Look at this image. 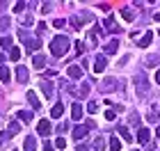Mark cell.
<instances>
[{
    "label": "cell",
    "mask_w": 160,
    "mask_h": 151,
    "mask_svg": "<svg viewBox=\"0 0 160 151\" xmlns=\"http://www.w3.org/2000/svg\"><path fill=\"white\" fill-rule=\"evenodd\" d=\"M87 110L94 114V112H98V105H96V103H89V105H87Z\"/></svg>",
    "instance_id": "31"
},
{
    "label": "cell",
    "mask_w": 160,
    "mask_h": 151,
    "mask_svg": "<svg viewBox=\"0 0 160 151\" xmlns=\"http://www.w3.org/2000/svg\"><path fill=\"white\" fill-rule=\"evenodd\" d=\"M43 64H46V55L37 53V55L32 57V67H34V69H43Z\"/></svg>",
    "instance_id": "8"
},
{
    "label": "cell",
    "mask_w": 160,
    "mask_h": 151,
    "mask_svg": "<svg viewBox=\"0 0 160 151\" xmlns=\"http://www.w3.org/2000/svg\"><path fill=\"white\" fill-rule=\"evenodd\" d=\"M67 73H69V78H80V76H82V69H80V67H69Z\"/></svg>",
    "instance_id": "14"
},
{
    "label": "cell",
    "mask_w": 160,
    "mask_h": 151,
    "mask_svg": "<svg viewBox=\"0 0 160 151\" xmlns=\"http://www.w3.org/2000/svg\"><path fill=\"white\" fill-rule=\"evenodd\" d=\"M16 78H18V83H25L28 80V67H16Z\"/></svg>",
    "instance_id": "12"
},
{
    "label": "cell",
    "mask_w": 160,
    "mask_h": 151,
    "mask_svg": "<svg viewBox=\"0 0 160 151\" xmlns=\"http://www.w3.org/2000/svg\"><path fill=\"white\" fill-rule=\"evenodd\" d=\"M149 138H151V131H149V128H140V131H137V142H140V144H147Z\"/></svg>",
    "instance_id": "5"
},
{
    "label": "cell",
    "mask_w": 160,
    "mask_h": 151,
    "mask_svg": "<svg viewBox=\"0 0 160 151\" xmlns=\"http://www.w3.org/2000/svg\"><path fill=\"white\" fill-rule=\"evenodd\" d=\"M114 83H117L114 78H105V80H103V85H101V89H103V92H112L114 87H117Z\"/></svg>",
    "instance_id": "9"
},
{
    "label": "cell",
    "mask_w": 160,
    "mask_h": 151,
    "mask_svg": "<svg viewBox=\"0 0 160 151\" xmlns=\"http://www.w3.org/2000/svg\"><path fill=\"white\" fill-rule=\"evenodd\" d=\"M156 135H158V140H160V126H158V131H156Z\"/></svg>",
    "instance_id": "38"
},
{
    "label": "cell",
    "mask_w": 160,
    "mask_h": 151,
    "mask_svg": "<svg viewBox=\"0 0 160 151\" xmlns=\"http://www.w3.org/2000/svg\"><path fill=\"white\" fill-rule=\"evenodd\" d=\"M151 39H153V34H151V32H147V34H144V39L140 41V46H142V48H147V46L151 44Z\"/></svg>",
    "instance_id": "20"
},
{
    "label": "cell",
    "mask_w": 160,
    "mask_h": 151,
    "mask_svg": "<svg viewBox=\"0 0 160 151\" xmlns=\"http://www.w3.org/2000/svg\"><path fill=\"white\" fill-rule=\"evenodd\" d=\"M9 57H12V62H16V60H21V50L14 46L12 50H9Z\"/></svg>",
    "instance_id": "21"
},
{
    "label": "cell",
    "mask_w": 160,
    "mask_h": 151,
    "mask_svg": "<svg viewBox=\"0 0 160 151\" xmlns=\"http://www.w3.org/2000/svg\"><path fill=\"white\" fill-rule=\"evenodd\" d=\"M69 37H64V34H60V37H55L53 41H50V53H53L55 57H62L64 53L69 50Z\"/></svg>",
    "instance_id": "1"
},
{
    "label": "cell",
    "mask_w": 160,
    "mask_h": 151,
    "mask_svg": "<svg viewBox=\"0 0 160 151\" xmlns=\"http://www.w3.org/2000/svg\"><path fill=\"white\" fill-rule=\"evenodd\" d=\"M50 128H53V124H50L48 119H43V121H39L37 133H39V135H48V133H50Z\"/></svg>",
    "instance_id": "4"
},
{
    "label": "cell",
    "mask_w": 160,
    "mask_h": 151,
    "mask_svg": "<svg viewBox=\"0 0 160 151\" xmlns=\"http://www.w3.org/2000/svg\"><path fill=\"white\" fill-rule=\"evenodd\" d=\"M16 117H18L21 121H25V124H28V121H32V112H28V110H21V112H16Z\"/></svg>",
    "instance_id": "15"
},
{
    "label": "cell",
    "mask_w": 160,
    "mask_h": 151,
    "mask_svg": "<svg viewBox=\"0 0 160 151\" xmlns=\"http://www.w3.org/2000/svg\"><path fill=\"white\" fill-rule=\"evenodd\" d=\"M119 135L123 138V142H130V133H128V128H123V126H119Z\"/></svg>",
    "instance_id": "22"
},
{
    "label": "cell",
    "mask_w": 160,
    "mask_h": 151,
    "mask_svg": "<svg viewBox=\"0 0 160 151\" xmlns=\"http://www.w3.org/2000/svg\"><path fill=\"white\" fill-rule=\"evenodd\" d=\"M23 149H25V151H37V142H34L32 138H28V140H25V147H23Z\"/></svg>",
    "instance_id": "17"
},
{
    "label": "cell",
    "mask_w": 160,
    "mask_h": 151,
    "mask_svg": "<svg viewBox=\"0 0 160 151\" xmlns=\"http://www.w3.org/2000/svg\"><path fill=\"white\" fill-rule=\"evenodd\" d=\"M76 53H85V41H76Z\"/></svg>",
    "instance_id": "29"
},
{
    "label": "cell",
    "mask_w": 160,
    "mask_h": 151,
    "mask_svg": "<svg viewBox=\"0 0 160 151\" xmlns=\"http://www.w3.org/2000/svg\"><path fill=\"white\" fill-rule=\"evenodd\" d=\"M18 131H21V126L16 124V121H12V124H9V135H16Z\"/></svg>",
    "instance_id": "28"
},
{
    "label": "cell",
    "mask_w": 160,
    "mask_h": 151,
    "mask_svg": "<svg viewBox=\"0 0 160 151\" xmlns=\"http://www.w3.org/2000/svg\"><path fill=\"white\" fill-rule=\"evenodd\" d=\"M18 39L28 46V53H30V55L34 53V50H39V46H41V44H39V39H37V37H32V34H30V32H25V30H18Z\"/></svg>",
    "instance_id": "2"
},
{
    "label": "cell",
    "mask_w": 160,
    "mask_h": 151,
    "mask_svg": "<svg viewBox=\"0 0 160 151\" xmlns=\"http://www.w3.org/2000/svg\"><path fill=\"white\" fill-rule=\"evenodd\" d=\"M78 151H89V147H85V144H80V147H78Z\"/></svg>",
    "instance_id": "36"
},
{
    "label": "cell",
    "mask_w": 160,
    "mask_h": 151,
    "mask_svg": "<svg viewBox=\"0 0 160 151\" xmlns=\"http://www.w3.org/2000/svg\"><path fill=\"white\" fill-rule=\"evenodd\" d=\"M23 7H25V3H16V5H14V12H21Z\"/></svg>",
    "instance_id": "33"
},
{
    "label": "cell",
    "mask_w": 160,
    "mask_h": 151,
    "mask_svg": "<svg viewBox=\"0 0 160 151\" xmlns=\"http://www.w3.org/2000/svg\"><path fill=\"white\" fill-rule=\"evenodd\" d=\"M156 83H158V85H160V69H158V71H156Z\"/></svg>",
    "instance_id": "37"
},
{
    "label": "cell",
    "mask_w": 160,
    "mask_h": 151,
    "mask_svg": "<svg viewBox=\"0 0 160 151\" xmlns=\"http://www.w3.org/2000/svg\"><path fill=\"white\" fill-rule=\"evenodd\" d=\"M12 44H14L12 37H2V39H0V46H5V48H12Z\"/></svg>",
    "instance_id": "26"
},
{
    "label": "cell",
    "mask_w": 160,
    "mask_h": 151,
    "mask_svg": "<svg viewBox=\"0 0 160 151\" xmlns=\"http://www.w3.org/2000/svg\"><path fill=\"white\" fill-rule=\"evenodd\" d=\"M71 117H73V121H78L80 117H82V105H80V103H73V108H71Z\"/></svg>",
    "instance_id": "10"
},
{
    "label": "cell",
    "mask_w": 160,
    "mask_h": 151,
    "mask_svg": "<svg viewBox=\"0 0 160 151\" xmlns=\"http://www.w3.org/2000/svg\"><path fill=\"white\" fill-rule=\"evenodd\" d=\"M87 131H89V126H78L76 131H73V140H82L85 135H87Z\"/></svg>",
    "instance_id": "11"
},
{
    "label": "cell",
    "mask_w": 160,
    "mask_h": 151,
    "mask_svg": "<svg viewBox=\"0 0 160 151\" xmlns=\"http://www.w3.org/2000/svg\"><path fill=\"white\" fill-rule=\"evenodd\" d=\"M105 28H108V32H114V34L121 32V28L114 23V18H112V16H108V18H105Z\"/></svg>",
    "instance_id": "7"
},
{
    "label": "cell",
    "mask_w": 160,
    "mask_h": 151,
    "mask_svg": "<svg viewBox=\"0 0 160 151\" xmlns=\"http://www.w3.org/2000/svg\"><path fill=\"white\" fill-rule=\"evenodd\" d=\"M41 89H43V94H46L48 98H50V96H53V85H48L46 80H43V83H41Z\"/></svg>",
    "instance_id": "18"
},
{
    "label": "cell",
    "mask_w": 160,
    "mask_h": 151,
    "mask_svg": "<svg viewBox=\"0 0 160 151\" xmlns=\"http://www.w3.org/2000/svg\"><path fill=\"white\" fill-rule=\"evenodd\" d=\"M14 151H16V149H14Z\"/></svg>",
    "instance_id": "39"
},
{
    "label": "cell",
    "mask_w": 160,
    "mask_h": 151,
    "mask_svg": "<svg viewBox=\"0 0 160 151\" xmlns=\"http://www.w3.org/2000/svg\"><path fill=\"white\" fill-rule=\"evenodd\" d=\"M110 149H112V151H119V149H121V140L112 138V142H110Z\"/></svg>",
    "instance_id": "25"
},
{
    "label": "cell",
    "mask_w": 160,
    "mask_h": 151,
    "mask_svg": "<svg viewBox=\"0 0 160 151\" xmlns=\"http://www.w3.org/2000/svg\"><path fill=\"white\" fill-rule=\"evenodd\" d=\"M105 67H108L105 55H96V60H94V71H96V73H103Z\"/></svg>",
    "instance_id": "3"
},
{
    "label": "cell",
    "mask_w": 160,
    "mask_h": 151,
    "mask_svg": "<svg viewBox=\"0 0 160 151\" xmlns=\"http://www.w3.org/2000/svg\"><path fill=\"white\" fill-rule=\"evenodd\" d=\"M62 114H64V105L62 103H55L53 108H50V117H53V119H60Z\"/></svg>",
    "instance_id": "6"
},
{
    "label": "cell",
    "mask_w": 160,
    "mask_h": 151,
    "mask_svg": "<svg viewBox=\"0 0 160 151\" xmlns=\"http://www.w3.org/2000/svg\"><path fill=\"white\" fill-rule=\"evenodd\" d=\"M0 80L9 83V69H7V67H0Z\"/></svg>",
    "instance_id": "19"
},
{
    "label": "cell",
    "mask_w": 160,
    "mask_h": 151,
    "mask_svg": "<svg viewBox=\"0 0 160 151\" xmlns=\"http://www.w3.org/2000/svg\"><path fill=\"white\" fill-rule=\"evenodd\" d=\"M12 25V18H0V28H9Z\"/></svg>",
    "instance_id": "30"
},
{
    "label": "cell",
    "mask_w": 160,
    "mask_h": 151,
    "mask_svg": "<svg viewBox=\"0 0 160 151\" xmlns=\"http://www.w3.org/2000/svg\"><path fill=\"white\" fill-rule=\"evenodd\" d=\"M28 101L32 103V110H39V108H41V103H39V98H37L34 92H28Z\"/></svg>",
    "instance_id": "13"
},
{
    "label": "cell",
    "mask_w": 160,
    "mask_h": 151,
    "mask_svg": "<svg viewBox=\"0 0 160 151\" xmlns=\"http://www.w3.org/2000/svg\"><path fill=\"white\" fill-rule=\"evenodd\" d=\"M53 25H55V28H62V25H64V21H62V18H55V21H53Z\"/></svg>",
    "instance_id": "34"
},
{
    "label": "cell",
    "mask_w": 160,
    "mask_h": 151,
    "mask_svg": "<svg viewBox=\"0 0 160 151\" xmlns=\"http://www.w3.org/2000/svg\"><path fill=\"white\" fill-rule=\"evenodd\" d=\"M43 149H46V151H55V144H53V142H50V140H48V142H46V144H43Z\"/></svg>",
    "instance_id": "32"
},
{
    "label": "cell",
    "mask_w": 160,
    "mask_h": 151,
    "mask_svg": "<svg viewBox=\"0 0 160 151\" xmlns=\"http://www.w3.org/2000/svg\"><path fill=\"white\" fill-rule=\"evenodd\" d=\"M117 48H119V44H117V39H112L110 44L105 46V53H108V55H112V53H117Z\"/></svg>",
    "instance_id": "16"
},
{
    "label": "cell",
    "mask_w": 160,
    "mask_h": 151,
    "mask_svg": "<svg viewBox=\"0 0 160 151\" xmlns=\"http://www.w3.org/2000/svg\"><path fill=\"white\" fill-rule=\"evenodd\" d=\"M9 138H12L9 133H2V135H0V147H7V144H9Z\"/></svg>",
    "instance_id": "24"
},
{
    "label": "cell",
    "mask_w": 160,
    "mask_h": 151,
    "mask_svg": "<svg viewBox=\"0 0 160 151\" xmlns=\"http://www.w3.org/2000/svg\"><path fill=\"white\" fill-rule=\"evenodd\" d=\"M105 119H114V112L112 110H105Z\"/></svg>",
    "instance_id": "35"
},
{
    "label": "cell",
    "mask_w": 160,
    "mask_h": 151,
    "mask_svg": "<svg viewBox=\"0 0 160 151\" xmlns=\"http://www.w3.org/2000/svg\"><path fill=\"white\" fill-rule=\"evenodd\" d=\"M121 16L126 18V21H135V14L130 12V9H121Z\"/></svg>",
    "instance_id": "23"
},
{
    "label": "cell",
    "mask_w": 160,
    "mask_h": 151,
    "mask_svg": "<svg viewBox=\"0 0 160 151\" xmlns=\"http://www.w3.org/2000/svg\"><path fill=\"white\" fill-rule=\"evenodd\" d=\"M55 149H67V140H64V138H57V140H55Z\"/></svg>",
    "instance_id": "27"
}]
</instances>
